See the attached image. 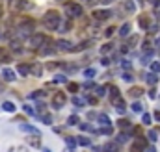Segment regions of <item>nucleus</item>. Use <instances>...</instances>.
I'll return each instance as SVG.
<instances>
[{
    "mask_svg": "<svg viewBox=\"0 0 160 152\" xmlns=\"http://www.w3.org/2000/svg\"><path fill=\"white\" fill-rule=\"evenodd\" d=\"M43 24H45V28L47 30H58L60 26H61V17H60V13L58 11H47L45 13V17H43Z\"/></svg>",
    "mask_w": 160,
    "mask_h": 152,
    "instance_id": "f257e3e1",
    "label": "nucleus"
},
{
    "mask_svg": "<svg viewBox=\"0 0 160 152\" xmlns=\"http://www.w3.org/2000/svg\"><path fill=\"white\" fill-rule=\"evenodd\" d=\"M82 11H84L82 6L76 4V2H67V4H65V13L69 15V17H80Z\"/></svg>",
    "mask_w": 160,
    "mask_h": 152,
    "instance_id": "f03ea898",
    "label": "nucleus"
},
{
    "mask_svg": "<svg viewBox=\"0 0 160 152\" xmlns=\"http://www.w3.org/2000/svg\"><path fill=\"white\" fill-rule=\"evenodd\" d=\"M47 41H49V39L45 37L43 34H35V35H32V37H30V47H34V48H41Z\"/></svg>",
    "mask_w": 160,
    "mask_h": 152,
    "instance_id": "7ed1b4c3",
    "label": "nucleus"
},
{
    "mask_svg": "<svg viewBox=\"0 0 160 152\" xmlns=\"http://www.w3.org/2000/svg\"><path fill=\"white\" fill-rule=\"evenodd\" d=\"M52 104H54V108L56 110H61V108L65 106V95L60 91V93H56L54 95V98H52Z\"/></svg>",
    "mask_w": 160,
    "mask_h": 152,
    "instance_id": "20e7f679",
    "label": "nucleus"
},
{
    "mask_svg": "<svg viewBox=\"0 0 160 152\" xmlns=\"http://www.w3.org/2000/svg\"><path fill=\"white\" fill-rule=\"evenodd\" d=\"M19 32L24 34V35H30L34 32V23H32V20H24V23L19 26Z\"/></svg>",
    "mask_w": 160,
    "mask_h": 152,
    "instance_id": "39448f33",
    "label": "nucleus"
},
{
    "mask_svg": "<svg viewBox=\"0 0 160 152\" xmlns=\"http://www.w3.org/2000/svg\"><path fill=\"white\" fill-rule=\"evenodd\" d=\"M56 47L60 48V50H65V52H71L73 50V43H69L67 39H58L56 41Z\"/></svg>",
    "mask_w": 160,
    "mask_h": 152,
    "instance_id": "423d86ee",
    "label": "nucleus"
},
{
    "mask_svg": "<svg viewBox=\"0 0 160 152\" xmlns=\"http://www.w3.org/2000/svg\"><path fill=\"white\" fill-rule=\"evenodd\" d=\"M93 17L97 20H106V19L112 17V11L110 9H97V11H93Z\"/></svg>",
    "mask_w": 160,
    "mask_h": 152,
    "instance_id": "0eeeda50",
    "label": "nucleus"
},
{
    "mask_svg": "<svg viewBox=\"0 0 160 152\" xmlns=\"http://www.w3.org/2000/svg\"><path fill=\"white\" fill-rule=\"evenodd\" d=\"M2 78H4L6 82H13V80H15V71H11V69H4V71H2Z\"/></svg>",
    "mask_w": 160,
    "mask_h": 152,
    "instance_id": "6e6552de",
    "label": "nucleus"
},
{
    "mask_svg": "<svg viewBox=\"0 0 160 152\" xmlns=\"http://www.w3.org/2000/svg\"><path fill=\"white\" fill-rule=\"evenodd\" d=\"M2 110H4V111H8V113H15L17 106H15L13 102H9V100H8V102H4V104H2Z\"/></svg>",
    "mask_w": 160,
    "mask_h": 152,
    "instance_id": "1a4fd4ad",
    "label": "nucleus"
},
{
    "mask_svg": "<svg viewBox=\"0 0 160 152\" xmlns=\"http://www.w3.org/2000/svg\"><path fill=\"white\" fill-rule=\"evenodd\" d=\"M17 72H19L20 76H28V74H30V67H28V65H24V63H20L19 67H17Z\"/></svg>",
    "mask_w": 160,
    "mask_h": 152,
    "instance_id": "9d476101",
    "label": "nucleus"
},
{
    "mask_svg": "<svg viewBox=\"0 0 160 152\" xmlns=\"http://www.w3.org/2000/svg\"><path fill=\"white\" fill-rule=\"evenodd\" d=\"M30 72H32L34 76H41V74H43V67H41L39 63H34L32 67H30Z\"/></svg>",
    "mask_w": 160,
    "mask_h": 152,
    "instance_id": "9b49d317",
    "label": "nucleus"
},
{
    "mask_svg": "<svg viewBox=\"0 0 160 152\" xmlns=\"http://www.w3.org/2000/svg\"><path fill=\"white\" fill-rule=\"evenodd\" d=\"M145 82H147V83H151V85H154V83L158 82L156 72H147V74H145Z\"/></svg>",
    "mask_w": 160,
    "mask_h": 152,
    "instance_id": "f8f14e48",
    "label": "nucleus"
},
{
    "mask_svg": "<svg viewBox=\"0 0 160 152\" xmlns=\"http://www.w3.org/2000/svg\"><path fill=\"white\" fill-rule=\"evenodd\" d=\"M113 104H116V110L119 111V113H123L125 111V102H123V98L119 97L117 100H113Z\"/></svg>",
    "mask_w": 160,
    "mask_h": 152,
    "instance_id": "ddd939ff",
    "label": "nucleus"
},
{
    "mask_svg": "<svg viewBox=\"0 0 160 152\" xmlns=\"http://www.w3.org/2000/svg\"><path fill=\"white\" fill-rule=\"evenodd\" d=\"M128 34H130V24H128V23H125V24L119 28V35H121V37H127Z\"/></svg>",
    "mask_w": 160,
    "mask_h": 152,
    "instance_id": "4468645a",
    "label": "nucleus"
},
{
    "mask_svg": "<svg viewBox=\"0 0 160 152\" xmlns=\"http://www.w3.org/2000/svg\"><path fill=\"white\" fill-rule=\"evenodd\" d=\"M117 148H119V143L116 141V143H108L106 147H104V152H117Z\"/></svg>",
    "mask_w": 160,
    "mask_h": 152,
    "instance_id": "2eb2a0df",
    "label": "nucleus"
},
{
    "mask_svg": "<svg viewBox=\"0 0 160 152\" xmlns=\"http://www.w3.org/2000/svg\"><path fill=\"white\" fill-rule=\"evenodd\" d=\"M97 119H99V124L110 126V119H108V115H104V113H99V115H97Z\"/></svg>",
    "mask_w": 160,
    "mask_h": 152,
    "instance_id": "dca6fc26",
    "label": "nucleus"
},
{
    "mask_svg": "<svg viewBox=\"0 0 160 152\" xmlns=\"http://www.w3.org/2000/svg\"><path fill=\"white\" fill-rule=\"evenodd\" d=\"M65 145H67V148H69V150H75L76 148V141L73 137H65Z\"/></svg>",
    "mask_w": 160,
    "mask_h": 152,
    "instance_id": "f3484780",
    "label": "nucleus"
},
{
    "mask_svg": "<svg viewBox=\"0 0 160 152\" xmlns=\"http://www.w3.org/2000/svg\"><path fill=\"white\" fill-rule=\"evenodd\" d=\"M125 11L134 13V11H136V4H134V2H130V0H127V2H125Z\"/></svg>",
    "mask_w": 160,
    "mask_h": 152,
    "instance_id": "a211bd4d",
    "label": "nucleus"
},
{
    "mask_svg": "<svg viewBox=\"0 0 160 152\" xmlns=\"http://www.w3.org/2000/svg\"><path fill=\"white\" fill-rule=\"evenodd\" d=\"M110 98H112V102L119 98V89L117 87H110Z\"/></svg>",
    "mask_w": 160,
    "mask_h": 152,
    "instance_id": "6ab92c4d",
    "label": "nucleus"
},
{
    "mask_svg": "<svg viewBox=\"0 0 160 152\" xmlns=\"http://www.w3.org/2000/svg\"><path fill=\"white\" fill-rule=\"evenodd\" d=\"M41 97H45V91H34V93L28 95L30 100H37V98H41Z\"/></svg>",
    "mask_w": 160,
    "mask_h": 152,
    "instance_id": "aec40b11",
    "label": "nucleus"
},
{
    "mask_svg": "<svg viewBox=\"0 0 160 152\" xmlns=\"http://www.w3.org/2000/svg\"><path fill=\"white\" fill-rule=\"evenodd\" d=\"M106 85H97V87H95V93H97V97H104L106 95Z\"/></svg>",
    "mask_w": 160,
    "mask_h": 152,
    "instance_id": "412c9836",
    "label": "nucleus"
},
{
    "mask_svg": "<svg viewBox=\"0 0 160 152\" xmlns=\"http://www.w3.org/2000/svg\"><path fill=\"white\" fill-rule=\"evenodd\" d=\"M20 130H24V132H32L34 136H39V132H37V130H35L34 126H28V124H22V126H20Z\"/></svg>",
    "mask_w": 160,
    "mask_h": 152,
    "instance_id": "4be33fe9",
    "label": "nucleus"
},
{
    "mask_svg": "<svg viewBox=\"0 0 160 152\" xmlns=\"http://www.w3.org/2000/svg\"><path fill=\"white\" fill-rule=\"evenodd\" d=\"M95 74H97V71H95V69H91V67L84 71V76H86V78H89V80H91V78H95Z\"/></svg>",
    "mask_w": 160,
    "mask_h": 152,
    "instance_id": "5701e85b",
    "label": "nucleus"
},
{
    "mask_svg": "<svg viewBox=\"0 0 160 152\" xmlns=\"http://www.w3.org/2000/svg\"><path fill=\"white\" fill-rule=\"evenodd\" d=\"M151 72H160V61H151Z\"/></svg>",
    "mask_w": 160,
    "mask_h": 152,
    "instance_id": "b1692460",
    "label": "nucleus"
},
{
    "mask_svg": "<svg viewBox=\"0 0 160 152\" xmlns=\"http://www.w3.org/2000/svg\"><path fill=\"white\" fill-rule=\"evenodd\" d=\"M132 111H136V113L143 111V106H142V102H134V104H132Z\"/></svg>",
    "mask_w": 160,
    "mask_h": 152,
    "instance_id": "393cba45",
    "label": "nucleus"
},
{
    "mask_svg": "<svg viewBox=\"0 0 160 152\" xmlns=\"http://www.w3.org/2000/svg\"><path fill=\"white\" fill-rule=\"evenodd\" d=\"M41 119H43V121H41L43 124H52V117H50L49 113H43V115H41Z\"/></svg>",
    "mask_w": 160,
    "mask_h": 152,
    "instance_id": "a878e982",
    "label": "nucleus"
},
{
    "mask_svg": "<svg viewBox=\"0 0 160 152\" xmlns=\"http://www.w3.org/2000/svg\"><path fill=\"white\" fill-rule=\"evenodd\" d=\"M73 104H75V106H78V108H82V106L86 104V100H84V98H80V97H73Z\"/></svg>",
    "mask_w": 160,
    "mask_h": 152,
    "instance_id": "bb28decb",
    "label": "nucleus"
},
{
    "mask_svg": "<svg viewBox=\"0 0 160 152\" xmlns=\"http://www.w3.org/2000/svg\"><path fill=\"white\" fill-rule=\"evenodd\" d=\"M35 111H37V113H47V106H45L43 102H39V104L35 106Z\"/></svg>",
    "mask_w": 160,
    "mask_h": 152,
    "instance_id": "cd10ccee",
    "label": "nucleus"
},
{
    "mask_svg": "<svg viewBox=\"0 0 160 152\" xmlns=\"http://www.w3.org/2000/svg\"><path fill=\"white\" fill-rule=\"evenodd\" d=\"M149 141H153V143L158 141V132H156V130H151V132H149Z\"/></svg>",
    "mask_w": 160,
    "mask_h": 152,
    "instance_id": "c85d7f7f",
    "label": "nucleus"
},
{
    "mask_svg": "<svg viewBox=\"0 0 160 152\" xmlns=\"http://www.w3.org/2000/svg\"><path fill=\"white\" fill-rule=\"evenodd\" d=\"M151 119H153V117H151L149 113H143V115H142V122H143V124H147V126H149V124L153 122Z\"/></svg>",
    "mask_w": 160,
    "mask_h": 152,
    "instance_id": "c756f323",
    "label": "nucleus"
},
{
    "mask_svg": "<svg viewBox=\"0 0 160 152\" xmlns=\"http://www.w3.org/2000/svg\"><path fill=\"white\" fill-rule=\"evenodd\" d=\"M117 126L125 130V128H130V122H128L127 119H121V121H117Z\"/></svg>",
    "mask_w": 160,
    "mask_h": 152,
    "instance_id": "7c9ffc66",
    "label": "nucleus"
},
{
    "mask_svg": "<svg viewBox=\"0 0 160 152\" xmlns=\"http://www.w3.org/2000/svg\"><path fill=\"white\" fill-rule=\"evenodd\" d=\"M0 61H4V63H8V61H11V58H9V54H6L4 50H0Z\"/></svg>",
    "mask_w": 160,
    "mask_h": 152,
    "instance_id": "2f4dec72",
    "label": "nucleus"
},
{
    "mask_svg": "<svg viewBox=\"0 0 160 152\" xmlns=\"http://www.w3.org/2000/svg\"><path fill=\"white\" fill-rule=\"evenodd\" d=\"M22 110H24V113H28V115H35V110H34V108L32 106H24V108H22Z\"/></svg>",
    "mask_w": 160,
    "mask_h": 152,
    "instance_id": "473e14b6",
    "label": "nucleus"
},
{
    "mask_svg": "<svg viewBox=\"0 0 160 152\" xmlns=\"http://www.w3.org/2000/svg\"><path fill=\"white\" fill-rule=\"evenodd\" d=\"M128 141V134H119V137H117V143H127Z\"/></svg>",
    "mask_w": 160,
    "mask_h": 152,
    "instance_id": "72a5a7b5",
    "label": "nucleus"
},
{
    "mask_svg": "<svg viewBox=\"0 0 160 152\" xmlns=\"http://www.w3.org/2000/svg\"><path fill=\"white\" fill-rule=\"evenodd\" d=\"M140 26H142L143 30H147V28H149V20H147L145 17H142V19H140Z\"/></svg>",
    "mask_w": 160,
    "mask_h": 152,
    "instance_id": "f704fd0d",
    "label": "nucleus"
},
{
    "mask_svg": "<svg viewBox=\"0 0 160 152\" xmlns=\"http://www.w3.org/2000/svg\"><path fill=\"white\" fill-rule=\"evenodd\" d=\"M142 95V89L140 87H132L130 89V97H140Z\"/></svg>",
    "mask_w": 160,
    "mask_h": 152,
    "instance_id": "c9c22d12",
    "label": "nucleus"
},
{
    "mask_svg": "<svg viewBox=\"0 0 160 152\" xmlns=\"http://www.w3.org/2000/svg\"><path fill=\"white\" fill-rule=\"evenodd\" d=\"M52 82H54V83H63V82H67V78H65L63 74H60V76H56Z\"/></svg>",
    "mask_w": 160,
    "mask_h": 152,
    "instance_id": "e433bc0d",
    "label": "nucleus"
},
{
    "mask_svg": "<svg viewBox=\"0 0 160 152\" xmlns=\"http://www.w3.org/2000/svg\"><path fill=\"white\" fill-rule=\"evenodd\" d=\"M78 143H80L82 147H87V145H89V139L84 137V136H80V137H78Z\"/></svg>",
    "mask_w": 160,
    "mask_h": 152,
    "instance_id": "4c0bfd02",
    "label": "nucleus"
},
{
    "mask_svg": "<svg viewBox=\"0 0 160 152\" xmlns=\"http://www.w3.org/2000/svg\"><path fill=\"white\" fill-rule=\"evenodd\" d=\"M76 122H78V117H76V115H71L69 119H67V124H71V126L76 124Z\"/></svg>",
    "mask_w": 160,
    "mask_h": 152,
    "instance_id": "58836bf2",
    "label": "nucleus"
},
{
    "mask_svg": "<svg viewBox=\"0 0 160 152\" xmlns=\"http://www.w3.org/2000/svg\"><path fill=\"white\" fill-rule=\"evenodd\" d=\"M121 67H123V69H127V71H128V69H130V67H132V63H130V61H128V59H123V61H121Z\"/></svg>",
    "mask_w": 160,
    "mask_h": 152,
    "instance_id": "ea45409f",
    "label": "nucleus"
},
{
    "mask_svg": "<svg viewBox=\"0 0 160 152\" xmlns=\"http://www.w3.org/2000/svg\"><path fill=\"white\" fill-rule=\"evenodd\" d=\"M67 89H69L71 93H76V89H78V83H69V85H67Z\"/></svg>",
    "mask_w": 160,
    "mask_h": 152,
    "instance_id": "a19ab883",
    "label": "nucleus"
},
{
    "mask_svg": "<svg viewBox=\"0 0 160 152\" xmlns=\"http://www.w3.org/2000/svg\"><path fill=\"white\" fill-rule=\"evenodd\" d=\"M110 50H112V45H110V43L102 45V48H101V52H102V54H106V52H110Z\"/></svg>",
    "mask_w": 160,
    "mask_h": 152,
    "instance_id": "79ce46f5",
    "label": "nucleus"
},
{
    "mask_svg": "<svg viewBox=\"0 0 160 152\" xmlns=\"http://www.w3.org/2000/svg\"><path fill=\"white\" fill-rule=\"evenodd\" d=\"M123 80H125V82H132V80H134V76H132L130 72H123Z\"/></svg>",
    "mask_w": 160,
    "mask_h": 152,
    "instance_id": "37998d69",
    "label": "nucleus"
},
{
    "mask_svg": "<svg viewBox=\"0 0 160 152\" xmlns=\"http://www.w3.org/2000/svg\"><path fill=\"white\" fill-rule=\"evenodd\" d=\"M101 134H106V136H108V134H112V128H110V126H104V128H101Z\"/></svg>",
    "mask_w": 160,
    "mask_h": 152,
    "instance_id": "c03bdc74",
    "label": "nucleus"
},
{
    "mask_svg": "<svg viewBox=\"0 0 160 152\" xmlns=\"http://www.w3.org/2000/svg\"><path fill=\"white\" fill-rule=\"evenodd\" d=\"M113 32H116V28H108V30L104 32V35H106V37H112V35H113Z\"/></svg>",
    "mask_w": 160,
    "mask_h": 152,
    "instance_id": "a18cd8bd",
    "label": "nucleus"
},
{
    "mask_svg": "<svg viewBox=\"0 0 160 152\" xmlns=\"http://www.w3.org/2000/svg\"><path fill=\"white\" fill-rule=\"evenodd\" d=\"M11 48H15V50H19V47H20V43L19 41H11V45H9Z\"/></svg>",
    "mask_w": 160,
    "mask_h": 152,
    "instance_id": "49530a36",
    "label": "nucleus"
},
{
    "mask_svg": "<svg viewBox=\"0 0 160 152\" xmlns=\"http://www.w3.org/2000/svg\"><path fill=\"white\" fill-rule=\"evenodd\" d=\"M87 102L89 104H97V97H87Z\"/></svg>",
    "mask_w": 160,
    "mask_h": 152,
    "instance_id": "de8ad7c7",
    "label": "nucleus"
},
{
    "mask_svg": "<svg viewBox=\"0 0 160 152\" xmlns=\"http://www.w3.org/2000/svg\"><path fill=\"white\" fill-rule=\"evenodd\" d=\"M80 130H84V132L87 130V132H89V130H91V126H89V124H80Z\"/></svg>",
    "mask_w": 160,
    "mask_h": 152,
    "instance_id": "09e8293b",
    "label": "nucleus"
},
{
    "mask_svg": "<svg viewBox=\"0 0 160 152\" xmlns=\"http://www.w3.org/2000/svg\"><path fill=\"white\" fill-rule=\"evenodd\" d=\"M101 63L104 65V67H106V65H110V58H102V59H101Z\"/></svg>",
    "mask_w": 160,
    "mask_h": 152,
    "instance_id": "8fccbe9b",
    "label": "nucleus"
},
{
    "mask_svg": "<svg viewBox=\"0 0 160 152\" xmlns=\"http://www.w3.org/2000/svg\"><path fill=\"white\" fill-rule=\"evenodd\" d=\"M153 6H154V9L158 11V9H160V0H154V2H153Z\"/></svg>",
    "mask_w": 160,
    "mask_h": 152,
    "instance_id": "3c124183",
    "label": "nucleus"
},
{
    "mask_svg": "<svg viewBox=\"0 0 160 152\" xmlns=\"http://www.w3.org/2000/svg\"><path fill=\"white\" fill-rule=\"evenodd\" d=\"M93 87H95V85L91 83V82H86V89H93Z\"/></svg>",
    "mask_w": 160,
    "mask_h": 152,
    "instance_id": "603ef678",
    "label": "nucleus"
},
{
    "mask_svg": "<svg viewBox=\"0 0 160 152\" xmlns=\"http://www.w3.org/2000/svg\"><path fill=\"white\" fill-rule=\"evenodd\" d=\"M149 97L154 98V97H156V89H151V91H149Z\"/></svg>",
    "mask_w": 160,
    "mask_h": 152,
    "instance_id": "864d4df0",
    "label": "nucleus"
},
{
    "mask_svg": "<svg viewBox=\"0 0 160 152\" xmlns=\"http://www.w3.org/2000/svg\"><path fill=\"white\" fill-rule=\"evenodd\" d=\"M154 119H156V121L160 122V111H154Z\"/></svg>",
    "mask_w": 160,
    "mask_h": 152,
    "instance_id": "5fc2aeb1",
    "label": "nucleus"
},
{
    "mask_svg": "<svg viewBox=\"0 0 160 152\" xmlns=\"http://www.w3.org/2000/svg\"><path fill=\"white\" fill-rule=\"evenodd\" d=\"M145 152H156V148L154 147H149V148H145Z\"/></svg>",
    "mask_w": 160,
    "mask_h": 152,
    "instance_id": "6e6d98bb",
    "label": "nucleus"
},
{
    "mask_svg": "<svg viewBox=\"0 0 160 152\" xmlns=\"http://www.w3.org/2000/svg\"><path fill=\"white\" fill-rule=\"evenodd\" d=\"M43 152H50V148H43Z\"/></svg>",
    "mask_w": 160,
    "mask_h": 152,
    "instance_id": "4d7b16f0",
    "label": "nucleus"
},
{
    "mask_svg": "<svg viewBox=\"0 0 160 152\" xmlns=\"http://www.w3.org/2000/svg\"><path fill=\"white\" fill-rule=\"evenodd\" d=\"M65 152H71V150H69V148H67V150H65Z\"/></svg>",
    "mask_w": 160,
    "mask_h": 152,
    "instance_id": "13d9d810",
    "label": "nucleus"
},
{
    "mask_svg": "<svg viewBox=\"0 0 160 152\" xmlns=\"http://www.w3.org/2000/svg\"><path fill=\"white\" fill-rule=\"evenodd\" d=\"M156 13H158V15H160V9H158V11H156Z\"/></svg>",
    "mask_w": 160,
    "mask_h": 152,
    "instance_id": "bf43d9fd",
    "label": "nucleus"
},
{
    "mask_svg": "<svg viewBox=\"0 0 160 152\" xmlns=\"http://www.w3.org/2000/svg\"><path fill=\"white\" fill-rule=\"evenodd\" d=\"M138 2H142V0H138Z\"/></svg>",
    "mask_w": 160,
    "mask_h": 152,
    "instance_id": "052dcab7",
    "label": "nucleus"
}]
</instances>
